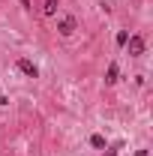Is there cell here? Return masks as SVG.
Masks as SVG:
<instances>
[{
    "label": "cell",
    "instance_id": "obj_1",
    "mask_svg": "<svg viewBox=\"0 0 153 156\" xmlns=\"http://www.w3.org/2000/svg\"><path fill=\"white\" fill-rule=\"evenodd\" d=\"M75 15H60L57 18V30H60V36H72L75 33Z\"/></svg>",
    "mask_w": 153,
    "mask_h": 156
},
{
    "label": "cell",
    "instance_id": "obj_2",
    "mask_svg": "<svg viewBox=\"0 0 153 156\" xmlns=\"http://www.w3.org/2000/svg\"><path fill=\"white\" fill-rule=\"evenodd\" d=\"M126 45H129V57H141V54H144V36L135 33V36L126 39Z\"/></svg>",
    "mask_w": 153,
    "mask_h": 156
},
{
    "label": "cell",
    "instance_id": "obj_3",
    "mask_svg": "<svg viewBox=\"0 0 153 156\" xmlns=\"http://www.w3.org/2000/svg\"><path fill=\"white\" fill-rule=\"evenodd\" d=\"M15 66H18V69H21V72H24V75H27V78H36V75H39L36 63H33V60H27V57H21L18 63H15Z\"/></svg>",
    "mask_w": 153,
    "mask_h": 156
},
{
    "label": "cell",
    "instance_id": "obj_4",
    "mask_svg": "<svg viewBox=\"0 0 153 156\" xmlns=\"http://www.w3.org/2000/svg\"><path fill=\"white\" fill-rule=\"evenodd\" d=\"M117 75H120V69H117V63H111V66H108V72H105V84H114Z\"/></svg>",
    "mask_w": 153,
    "mask_h": 156
},
{
    "label": "cell",
    "instance_id": "obj_5",
    "mask_svg": "<svg viewBox=\"0 0 153 156\" xmlns=\"http://www.w3.org/2000/svg\"><path fill=\"white\" fill-rule=\"evenodd\" d=\"M42 12H45V15H54V12H57V0H45Z\"/></svg>",
    "mask_w": 153,
    "mask_h": 156
},
{
    "label": "cell",
    "instance_id": "obj_6",
    "mask_svg": "<svg viewBox=\"0 0 153 156\" xmlns=\"http://www.w3.org/2000/svg\"><path fill=\"white\" fill-rule=\"evenodd\" d=\"M90 144H93L96 150H105V138L102 135H90Z\"/></svg>",
    "mask_w": 153,
    "mask_h": 156
},
{
    "label": "cell",
    "instance_id": "obj_7",
    "mask_svg": "<svg viewBox=\"0 0 153 156\" xmlns=\"http://www.w3.org/2000/svg\"><path fill=\"white\" fill-rule=\"evenodd\" d=\"M126 39H129V33H126V30H120V33H117V45H126Z\"/></svg>",
    "mask_w": 153,
    "mask_h": 156
},
{
    "label": "cell",
    "instance_id": "obj_8",
    "mask_svg": "<svg viewBox=\"0 0 153 156\" xmlns=\"http://www.w3.org/2000/svg\"><path fill=\"white\" fill-rule=\"evenodd\" d=\"M21 6H24V9H30V0H18Z\"/></svg>",
    "mask_w": 153,
    "mask_h": 156
},
{
    "label": "cell",
    "instance_id": "obj_9",
    "mask_svg": "<svg viewBox=\"0 0 153 156\" xmlns=\"http://www.w3.org/2000/svg\"><path fill=\"white\" fill-rule=\"evenodd\" d=\"M135 156H147V150H138V153H135Z\"/></svg>",
    "mask_w": 153,
    "mask_h": 156
}]
</instances>
